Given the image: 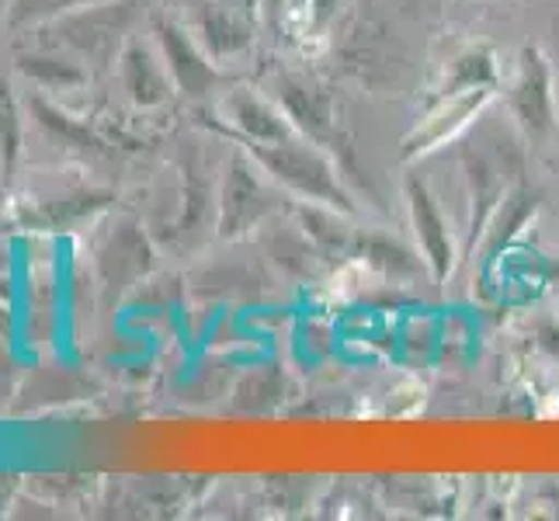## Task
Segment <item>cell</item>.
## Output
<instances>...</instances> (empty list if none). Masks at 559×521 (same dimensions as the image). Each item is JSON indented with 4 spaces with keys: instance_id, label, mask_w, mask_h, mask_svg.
Returning <instances> with one entry per match:
<instances>
[]
</instances>
